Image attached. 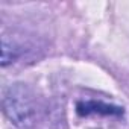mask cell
<instances>
[{"instance_id":"obj_2","label":"cell","mask_w":129,"mask_h":129,"mask_svg":"<svg viewBox=\"0 0 129 129\" xmlns=\"http://www.w3.org/2000/svg\"><path fill=\"white\" fill-rule=\"evenodd\" d=\"M78 112L82 115H90V114H105V115H123V108L120 106H112L103 102H96V100H85L78 103Z\"/></svg>"},{"instance_id":"obj_3","label":"cell","mask_w":129,"mask_h":129,"mask_svg":"<svg viewBox=\"0 0 129 129\" xmlns=\"http://www.w3.org/2000/svg\"><path fill=\"white\" fill-rule=\"evenodd\" d=\"M18 56V49L12 41H9L6 37H3V44H2V67H6L8 64L14 62Z\"/></svg>"},{"instance_id":"obj_1","label":"cell","mask_w":129,"mask_h":129,"mask_svg":"<svg viewBox=\"0 0 129 129\" xmlns=\"http://www.w3.org/2000/svg\"><path fill=\"white\" fill-rule=\"evenodd\" d=\"M3 111L17 127L30 129L35 123V102L30 90L24 84L9 85L3 96Z\"/></svg>"}]
</instances>
